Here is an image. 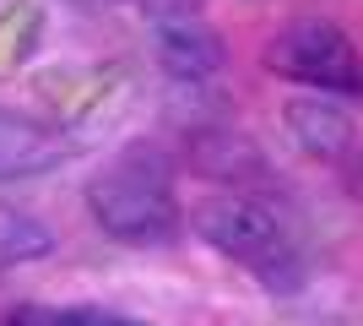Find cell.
Returning <instances> with one entry per match:
<instances>
[{
	"label": "cell",
	"mask_w": 363,
	"mask_h": 326,
	"mask_svg": "<svg viewBox=\"0 0 363 326\" xmlns=\"http://www.w3.org/2000/svg\"><path fill=\"white\" fill-rule=\"evenodd\" d=\"M92 223L130 250H163L184 234V207L174 196V163L152 141H130L114 163L87 180Z\"/></svg>",
	"instance_id": "cell-1"
},
{
	"label": "cell",
	"mask_w": 363,
	"mask_h": 326,
	"mask_svg": "<svg viewBox=\"0 0 363 326\" xmlns=\"http://www.w3.org/2000/svg\"><path fill=\"white\" fill-rule=\"evenodd\" d=\"M184 223L196 229L201 245H212L217 256L250 266V278H255L260 288H272V294L303 288V272H309V266H303V250L293 245L288 223L277 217L272 202H260L250 190H217V196H206Z\"/></svg>",
	"instance_id": "cell-2"
},
{
	"label": "cell",
	"mask_w": 363,
	"mask_h": 326,
	"mask_svg": "<svg viewBox=\"0 0 363 326\" xmlns=\"http://www.w3.org/2000/svg\"><path fill=\"white\" fill-rule=\"evenodd\" d=\"M260 65L315 93H363V55L331 16H288L260 44Z\"/></svg>",
	"instance_id": "cell-3"
},
{
	"label": "cell",
	"mask_w": 363,
	"mask_h": 326,
	"mask_svg": "<svg viewBox=\"0 0 363 326\" xmlns=\"http://www.w3.org/2000/svg\"><path fill=\"white\" fill-rule=\"evenodd\" d=\"M141 16L152 28V49L174 82H206L228 65L223 33L206 22L201 0H141Z\"/></svg>",
	"instance_id": "cell-4"
},
{
	"label": "cell",
	"mask_w": 363,
	"mask_h": 326,
	"mask_svg": "<svg viewBox=\"0 0 363 326\" xmlns=\"http://www.w3.org/2000/svg\"><path fill=\"white\" fill-rule=\"evenodd\" d=\"M282 125H288V141L315 163H342L358 153V125L331 98H293L282 109Z\"/></svg>",
	"instance_id": "cell-5"
},
{
	"label": "cell",
	"mask_w": 363,
	"mask_h": 326,
	"mask_svg": "<svg viewBox=\"0 0 363 326\" xmlns=\"http://www.w3.org/2000/svg\"><path fill=\"white\" fill-rule=\"evenodd\" d=\"M65 136L55 125L33 120V114H16V109H0V180H38V174H55L65 163Z\"/></svg>",
	"instance_id": "cell-6"
},
{
	"label": "cell",
	"mask_w": 363,
	"mask_h": 326,
	"mask_svg": "<svg viewBox=\"0 0 363 326\" xmlns=\"http://www.w3.org/2000/svg\"><path fill=\"white\" fill-rule=\"evenodd\" d=\"M190 169L201 180L244 190L250 180H266V153L244 131H233V125H206V131L190 136Z\"/></svg>",
	"instance_id": "cell-7"
},
{
	"label": "cell",
	"mask_w": 363,
	"mask_h": 326,
	"mask_svg": "<svg viewBox=\"0 0 363 326\" xmlns=\"http://www.w3.org/2000/svg\"><path fill=\"white\" fill-rule=\"evenodd\" d=\"M55 250V229L28 207H0V266H28Z\"/></svg>",
	"instance_id": "cell-8"
},
{
	"label": "cell",
	"mask_w": 363,
	"mask_h": 326,
	"mask_svg": "<svg viewBox=\"0 0 363 326\" xmlns=\"http://www.w3.org/2000/svg\"><path fill=\"white\" fill-rule=\"evenodd\" d=\"M0 326H147V321L104 310V305H38V299H28V305H16Z\"/></svg>",
	"instance_id": "cell-9"
},
{
	"label": "cell",
	"mask_w": 363,
	"mask_h": 326,
	"mask_svg": "<svg viewBox=\"0 0 363 326\" xmlns=\"http://www.w3.org/2000/svg\"><path fill=\"white\" fill-rule=\"evenodd\" d=\"M352 196H363V153L352 158Z\"/></svg>",
	"instance_id": "cell-10"
},
{
	"label": "cell",
	"mask_w": 363,
	"mask_h": 326,
	"mask_svg": "<svg viewBox=\"0 0 363 326\" xmlns=\"http://www.w3.org/2000/svg\"><path fill=\"white\" fill-rule=\"evenodd\" d=\"M136 6H141V0H136Z\"/></svg>",
	"instance_id": "cell-11"
}]
</instances>
